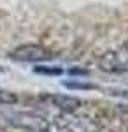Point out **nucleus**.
Wrapping results in <instances>:
<instances>
[{"mask_svg": "<svg viewBox=\"0 0 128 132\" xmlns=\"http://www.w3.org/2000/svg\"><path fill=\"white\" fill-rule=\"evenodd\" d=\"M67 88H79V90H89V88H95L93 85H88V83H65Z\"/></svg>", "mask_w": 128, "mask_h": 132, "instance_id": "6e6552de", "label": "nucleus"}, {"mask_svg": "<svg viewBox=\"0 0 128 132\" xmlns=\"http://www.w3.org/2000/svg\"><path fill=\"white\" fill-rule=\"evenodd\" d=\"M98 69L109 74H126L128 72V46L109 50L98 56Z\"/></svg>", "mask_w": 128, "mask_h": 132, "instance_id": "7ed1b4c3", "label": "nucleus"}, {"mask_svg": "<svg viewBox=\"0 0 128 132\" xmlns=\"http://www.w3.org/2000/svg\"><path fill=\"white\" fill-rule=\"evenodd\" d=\"M18 102V95L9 90H0V106H12Z\"/></svg>", "mask_w": 128, "mask_h": 132, "instance_id": "423d86ee", "label": "nucleus"}, {"mask_svg": "<svg viewBox=\"0 0 128 132\" xmlns=\"http://www.w3.org/2000/svg\"><path fill=\"white\" fill-rule=\"evenodd\" d=\"M54 125L63 132H100L102 123L91 116L77 114L76 111H61L54 116Z\"/></svg>", "mask_w": 128, "mask_h": 132, "instance_id": "f257e3e1", "label": "nucleus"}, {"mask_svg": "<svg viewBox=\"0 0 128 132\" xmlns=\"http://www.w3.org/2000/svg\"><path fill=\"white\" fill-rule=\"evenodd\" d=\"M39 101L51 104L53 108H58L60 111H77L83 106V101L77 97H70V95H56V93H46L40 95Z\"/></svg>", "mask_w": 128, "mask_h": 132, "instance_id": "39448f33", "label": "nucleus"}, {"mask_svg": "<svg viewBox=\"0 0 128 132\" xmlns=\"http://www.w3.org/2000/svg\"><path fill=\"white\" fill-rule=\"evenodd\" d=\"M35 72H39V74H54V76H58V74H61V69H58V67H53V69H49V67H35Z\"/></svg>", "mask_w": 128, "mask_h": 132, "instance_id": "0eeeda50", "label": "nucleus"}, {"mask_svg": "<svg viewBox=\"0 0 128 132\" xmlns=\"http://www.w3.org/2000/svg\"><path fill=\"white\" fill-rule=\"evenodd\" d=\"M11 127L16 129H23L28 132H49L51 123L46 116H42L39 113L32 111H11L0 114Z\"/></svg>", "mask_w": 128, "mask_h": 132, "instance_id": "f03ea898", "label": "nucleus"}, {"mask_svg": "<svg viewBox=\"0 0 128 132\" xmlns=\"http://www.w3.org/2000/svg\"><path fill=\"white\" fill-rule=\"evenodd\" d=\"M118 108H119L123 113H128V104H126V106H118Z\"/></svg>", "mask_w": 128, "mask_h": 132, "instance_id": "1a4fd4ad", "label": "nucleus"}, {"mask_svg": "<svg viewBox=\"0 0 128 132\" xmlns=\"http://www.w3.org/2000/svg\"><path fill=\"white\" fill-rule=\"evenodd\" d=\"M9 58L21 63H40V62L53 60V53L39 44H23L9 53Z\"/></svg>", "mask_w": 128, "mask_h": 132, "instance_id": "20e7f679", "label": "nucleus"}]
</instances>
